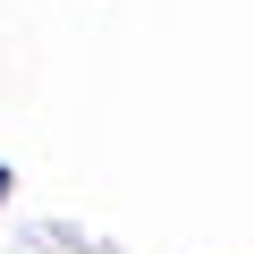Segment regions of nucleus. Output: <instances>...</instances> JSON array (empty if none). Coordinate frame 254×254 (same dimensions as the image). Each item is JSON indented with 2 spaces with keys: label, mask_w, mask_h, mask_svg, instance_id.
<instances>
[{
  "label": "nucleus",
  "mask_w": 254,
  "mask_h": 254,
  "mask_svg": "<svg viewBox=\"0 0 254 254\" xmlns=\"http://www.w3.org/2000/svg\"><path fill=\"white\" fill-rule=\"evenodd\" d=\"M0 195H9V170H0Z\"/></svg>",
  "instance_id": "nucleus-1"
}]
</instances>
